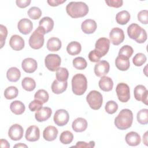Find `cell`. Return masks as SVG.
I'll list each match as a JSON object with an SVG mask.
<instances>
[{
  "label": "cell",
  "mask_w": 148,
  "mask_h": 148,
  "mask_svg": "<svg viewBox=\"0 0 148 148\" xmlns=\"http://www.w3.org/2000/svg\"><path fill=\"white\" fill-rule=\"evenodd\" d=\"M67 86V81L60 82L58 80H54L51 84V90L54 94H60L66 90Z\"/></svg>",
  "instance_id": "cell-26"
},
{
  "label": "cell",
  "mask_w": 148,
  "mask_h": 148,
  "mask_svg": "<svg viewBox=\"0 0 148 148\" xmlns=\"http://www.w3.org/2000/svg\"><path fill=\"white\" fill-rule=\"evenodd\" d=\"M146 60L147 58L146 56L142 53H137L133 58L132 62L135 66H140L144 64L146 62Z\"/></svg>",
  "instance_id": "cell-42"
},
{
  "label": "cell",
  "mask_w": 148,
  "mask_h": 148,
  "mask_svg": "<svg viewBox=\"0 0 148 148\" xmlns=\"http://www.w3.org/2000/svg\"><path fill=\"white\" fill-rule=\"evenodd\" d=\"M95 146V142L90 141L88 143L83 142V141H79L76 143V145L73 146L74 147H86V148H92Z\"/></svg>",
  "instance_id": "cell-48"
},
{
  "label": "cell",
  "mask_w": 148,
  "mask_h": 148,
  "mask_svg": "<svg viewBox=\"0 0 148 148\" xmlns=\"http://www.w3.org/2000/svg\"><path fill=\"white\" fill-rule=\"evenodd\" d=\"M102 57V56L101 54L96 49L91 51L88 54V58L90 61L92 62H97L99 61Z\"/></svg>",
  "instance_id": "cell-45"
},
{
  "label": "cell",
  "mask_w": 148,
  "mask_h": 148,
  "mask_svg": "<svg viewBox=\"0 0 148 148\" xmlns=\"http://www.w3.org/2000/svg\"><path fill=\"white\" fill-rule=\"evenodd\" d=\"M42 10L40 8L36 6L31 7L27 12V14L29 18L33 20H38L39 18L42 16Z\"/></svg>",
  "instance_id": "cell-40"
},
{
  "label": "cell",
  "mask_w": 148,
  "mask_h": 148,
  "mask_svg": "<svg viewBox=\"0 0 148 148\" xmlns=\"http://www.w3.org/2000/svg\"><path fill=\"white\" fill-rule=\"evenodd\" d=\"M66 0H63V1H61V0H49L47 1V3H49V5L51 6H57L65 2Z\"/></svg>",
  "instance_id": "cell-51"
},
{
  "label": "cell",
  "mask_w": 148,
  "mask_h": 148,
  "mask_svg": "<svg viewBox=\"0 0 148 148\" xmlns=\"http://www.w3.org/2000/svg\"><path fill=\"white\" fill-rule=\"evenodd\" d=\"M21 76L20 70L16 67L10 68L6 72V77L9 81L11 82H17Z\"/></svg>",
  "instance_id": "cell-29"
},
{
  "label": "cell",
  "mask_w": 148,
  "mask_h": 148,
  "mask_svg": "<svg viewBox=\"0 0 148 148\" xmlns=\"http://www.w3.org/2000/svg\"><path fill=\"white\" fill-rule=\"evenodd\" d=\"M73 65L78 70H83L87 67V63L83 57H78L73 60Z\"/></svg>",
  "instance_id": "cell-39"
},
{
  "label": "cell",
  "mask_w": 148,
  "mask_h": 148,
  "mask_svg": "<svg viewBox=\"0 0 148 148\" xmlns=\"http://www.w3.org/2000/svg\"><path fill=\"white\" fill-rule=\"evenodd\" d=\"M49 95L48 92L46 90L43 89L39 90L38 91L36 92L34 95L35 99L40 101L43 103H46L49 100Z\"/></svg>",
  "instance_id": "cell-38"
},
{
  "label": "cell",
  "mask_w": 148,
  "mask_h": 148,
  "mask_svg": "<svg viewBox=\"0 0 148 148\" xmlns=\"http://www.w3.org/2000/svg\"><path fill=\"white\" fill-rule=\"evenodd\" d=\"M28 146L25 145V144H23L22 143H17L16 145H15L14 146V147H27Z\"/></svg>",
  "instance_id": "cell-54"
},
{
  "label": "cell",
  "mask_w": 148,
  "mask_h": 148,
  "mask_svg": "<svg viewBox=\"0 0 148 148\" xmlns=\"http://www.w3.org/2000/svg\"><path fill=\"white\" fill-rule=\"evenodd\" d=\"M69 119L68 112L65 109H58L54 113L53 120L56 125L62 127L66 125Z\"/></svg>",
  "instance_id": "cell-9"
},
{
  "label": "cell",
  "mask_w": 148,
  "mask_h": 148,
  "mask_svg": "<svg viewBox=\"0 0 148 148\" xmlns=\"http://www.w3.org/2000/svg\"><path fill=\"white\" fill-rule=\"evenodd\" d=\"M147 134L148 132L146 131L143 136V142L146 146H147Z\"/></svg>",
  "instance_id": "cell-53"
},
{
  "label": "cell",
  "mask_w": 148,
  "mask_h": 148,
  "mask_svg": "<svg viewBox=\"0 0 148 148\" xmlns=\"http://www.w3.org/2000/svg\"><path fill=\"white\" fill-rule=\"evenodd\" d=\"M138 19L142 24H147L148 23V11L147 10L140 11L138 14Z\"/></svg>",
  "instance_id": "cell-46"
},
{
  "label": "cell",
  "mask_w": 148,
  "mask_h": 148,
  "mask_svg": "<svg viewBox=\"0 0 148 148\" xmlns=\"http://www.w3.org/2000/svg\"><path fill=\"white\" fill-rule=\"evenodd\" d=\"M52 113L51 108L49 107H42L38 110L36 111L35 114V119L39 122H43L48 120Z\"/></svg>",
  "instance_id": "cell-18"
},
{
  "label": "cell",
  "mask_w": 148,
  "mask_h": 148,
  "mask_svg": "<svg viewBox=\"0 0 148 148\" xmlns=\"http://www.w3.org/2000/svg\"><path fill=\"white\" fill-rule=\"evenodd\" d=\"M46 33L44 32V31L38 27L29 37V46L31 48L36 50L40 49L44 44V35Z\"/></svg>",
  "instance_id": "cell-5"
},
{
  "label": "cell",
  "mask_w": 148,
  "mask_h": 148,
  "mask_svg": "<svg viewBox=\"0 0 148 148\" xmlns=\"http://www.w3.org/2000/svg\"><path fill=\"white\" fill-rule=\"evenodd\" d=\"M82 50V46L80 43L76 41L70 42L67 47L66 51L71 56H76L79 54Z\"/></svg>",
  "instance_id": "cell-31"
},
{
  "label": "cell",
  "mask_w": 148,
  "mask_h": 148,
  "mask_svg": "<svg viewBox=\"0 0 148 148\" xmlns=\"http://www.w3.org/2000/svg\"><path fill=\"white\" fill-rule=\"evenodd\" d=\"M8 35V30L5 26L1 24L0 25V43L1 49H2L5 43V40Z\"/></svg>",
  "instance_id": "cell-44"
},
{
  "label": "cell",
  "mask_w": 148,
  "mask_h": 148,
  "mask_svg": "<svg viewBox=\"0 0 148 148\" xmlns=\"http://www.w3.org/2000/svg\"><path fill=\"white\" fill-rule=\"evenodd\" d=\"M134 97L138 101H142L145 105H147L148 91L143 85H138L134 88Z\"/></svg>",
  "instance_id": "cell-11"
},
{
  "label": "cell",
  "mask_w": 148,
  "mask_h": 148,
  "mask_svg": "<svg viewBox=\"0 0 148 148\" xmlns=\"http://www.w3.org/2000/svg\"><path fill=\"white\" fill-rule=\"evenodd\" d=\"M21 86L25 90L32 91L36 87V83L32 78L25 77L21 81Z\"/></svg>",
  "instance_id": "cell-33"
},
{
  "label": "cell",
  "mask_w": 148,
  "mask_h": 148,
  "mask_svg": "<svg viewBox=\"0 0 148 148\" xmlns=\"http://www.w3.org/2000/svg\"><path fill=\"white\" fill-rule=\"evenodd\" d=\"M61 42L60 39L56 37L50 38L47 42V49L51 51H57L61 47Z\"/></svg>",
  "instance_id": "cell-28"
},
{
  "label": "cell",
  "mask_w": 148,
  "mask_h": 148,
  "mask_svg": "<svg viewBox=\"0 0 148 148\" xmlns=\"http://www.w3.org/2000/svg\"><path fill=\"white\" fill-rule=\"evenodd\" d=\"M110 42L114 45L117 46L121 43L124 40V34L122 29L115 27L111 29L109 34Z\"/></svg>",
  "instance_id": "cell-10"
},
{
  "label": "cell",
  "mask_w": 148,
  "mask_h": 148,
  "mask_svg": "<svg viewBox=\"0 0 148 148\" xmlns=\"http://www.w3.org/2000/svg\"><path fill=\"white\" fill-rule=\"evenodd\" d=\"M136 119L140 124H147L148 123V109H142L140 110L137 113Z\"/></svg>",
  "instance_id": "cell-35"
},
{
  "label": "cell",
  "mask_w": 148,
  "mask_h": 148,
  "mask_svg": "<svg viewBox=\"0 0 148 148\" xmlns=\"http://www.w3.org/2000/svg\"><path fill=\"white\" fill-rule=\"evenodd\" d=\"M110 40L106 38H101L98 39L95 45V49H96L102 57L105 56L109 49Z\"/></svg>",
  "instance_id": "cell-12"
},
{
  "label": "cell",
  "mask_w": 148,
  "mask_h": 148,
  "mask_svg": "<svg viewBox=\"0 0 148 148\" xmlns=\"http://www.w3.org/2000/svg\"><path fill=\"white\" fill-rule=\"evenodd\" d=\"M58 135V130L53 125H49L45 128L43 132V138L47 141L54 140Z\"/></svg>",
  "instance_id": "cell-21"
},
{
  "label": "cell",
  "mask_w": 148,
  "mask_h": 148,
  "mask_svg": "<svg viewBox=\"0 0 148 148\" xmlns=\"http://www.w3.org/2000/svg\"><path fill=\"white\" fill-rule=\"evenodd\" d=\"M105 3L110 7L117 8L122 6L123 1L121 0H108L105 1Z\"/></svg>",
  "instance_id": "cell-49"
},
{
  "label": "cell",
  "mask_w": 148,
  "mask_h": 148,
  "mask_svg": "<svg viewBox=\"0 0 148 148\" xmlns=\"http://www.w3.org/2000/svg\"><path fill=\"white\" fill-rule=\"evenodd\" d=\"M17 28L20 33L24 35L29 34L32 30L33 24L32 21L26 18L21 19L18 24Z\"/></svg>",
  "instance_id": "cell-16"
},
{
  "label": "cell",
  "mask_w": 148,
  "mask_h": 148,
  "mask_svg": "<svg viewBox=\"0 0 148 148\" xmlns=\"http://www.w3.org/2000/svg\"><path fill=\"white\" fill-rule=\"evenodd\" d=\"M105 109L106 112L109 114H113L116 112L118 109V105L114 101H109L106 102Z\"/></svg>",
  "instance_id": "cell-43"
},
{
  "label": "cell",
  "mask_w": 148,
  "mask_h": 148,
  "mask_svg": "<svg viewBox=\"0 0 148 148\" xmlns=\"http://www.w3.org/2000/svg\"><path fill=\"white\" fill-rule=\"evenodd\" d=\"M73 139V135L69 131H65L62 132L60 136V142L64 145H68L71 143L72 142Z\"/></svg>",
  "instance_id": "cell-37"
},
{
  "label": "cell",
  "mask_w": 148,
  "mask_h": 148,
  "mask_svg": "<svg viewBox=\"0 0 148 148\" xmlns=\"http://www.w3.org/2000/svg\"><path fill=\"white\" fill-rule=\"evenodd\" d=\"M72 127L73 130L76 132L84 131L87 127V121L84 118L78 117L73 121Z\"/></svg>",
  "instance_id": "cell-23"
},
{
  "label": "cell",
  "mask_w": 148,
  "mask_h": 148,
  "mask_svg": "<svg viewBox=\"0 0 148 148\" xmlns=\"http://www.w3.org/2000/svg\"><path fill=\"white\" fill-rule=\"evenodd\" d=\"M10 109L12 113L16 115H20L24 113L25 109L24 104L20 101H14L10 103Z\"/></svg>",
  "instance_id": "cell-30"
},
{
  "label": "cell",
  "mask_w": 148,
  "mask_h": 148,
  "mask_svg": "<svg viewBox=\"0 0 148 148\" xmlns=\"http://www.w3.org/2000/svg\"><path fill=\"white\" fill-rule=\"evenodd\" d=\"M133 53L134 50L131 46L129 45H124L120 49L118 56H122L129 59V58H130L132 55Z\"/></svg>",
  "instance_id": "cell-41"
},
{
  "label": "cell",
  "mask_w": 148,
  "mask_h": 148,
  "mask_svg": "<svg viewBox=\"0 0 148 148\" xmlns=\"http://www.w3.org/2000/svg\"><path fill=\"white\" fill-rule=\"evenodd\" d=\"M116 92L119 100L121 102H127L130 98V87L126 83H119L116 86Z\"/></svg>",
  "instance_id": "cell-8"
},
{
  "label": "cell",
  "mask_w": 148,
  "mask_h": 148,
  "mask_svg": "<svg viewBox=\"0 0 148 148\" xmlns=\"http://www.w3.org/2000/svg\"><path fill=\"white\" fill-rule=\"evenodd\" d=\"M9 45L14 50L20 51L24 47V40L18 35H12L9 40Z\"/></svg>",
  "instance_id": "cell-19"
},
{
  "label": "cell",
  "mask_w": 148,
  "mask_h": 148,
  "mask_svg": "<svg viewBox=\"0 0 148 148\" xmlns=\"http://www.w3.org/2000/svg\"><path fill=\"white\" fill-rule=\"evenodd\" d=\"M133 121V113L128 109L121 110L114 119V125L121 130H125L131 127Z\"/></svg>",
  "instance_id": "cell-2"
},
{
  "label": "cell",
  "mask_w": 148,
  "mask_h": 148,
  "mask_svg": "<svg viewBox=\"0 0 148 148\" xmlns=\"http://www.w3.org/2000/svg\"><path fill=\"white\" fill-rule=\"evenodd\" d=\"M86 101L90 107L94 110H98L102 105V94L96 90L91 91L86 97Z\"/></svg>",
  "instance_id": "cell-6"
},
{
  "label": "cell",
  "mask_w": 148,
  "mask_h": 148,
  "mask_svg": "<svg viewBox=\"0 0 148 148\" xmlns=\"http://www.w3.org/2000/svg\"><path fill=\"white\" fill-rule=\"evenodd\" d=\"M21 67L25 72L31 73L36 70L38 64L35 59L32 58H27L22 61Z\"/></svg>",
  "instance_id": "cell-17"
},
{
  "label": "cell",
  "mask_w": 148,
  "mask_h": 148,
  "mask_svg": "<svg viewBox=\"0 0 148 148\" xmlns=\"http://www.w3.org/2000/svg\"><path fill=\"white\" fill-rule=\"evenodd\" d=\"M24 134V130L23 127L18 124H15L12 125L8 131V136L13 140H20Z\"/></svg>",
  "instance_id": "cell-13"
},
{
  "label": "cell",
  "mask_w": 148,
  "mask_h": 148,
  "mask_svg": "<svg viewBox=\"0 0 148 148\" xmlns=\"http://www.w3.org/2000/svg\"><path fill=\"white\" fill-rule=\"evenodd\" d=\"M97 27L96 22L92 19H87L84 20L81 25L83 32L86 34H91L94 33Z\"/></svg>",
  "instance_id": "cell-20"
},
{
  "label": "cell",
  "mask_w": 148,
  "mask_h": 148,
  "mask_svg": "<svg viewBox=\"0 0 148 148\" xmlns=\"http://www.w3.org/2000/svg\"><path fill=\"white\" fill-rule=\"evenodd\" d=\"M31 2V0H17L16 5L20 8H25L29 6Z\"/></svg>",
  "instance_id": "cell-50"
},
{
  "label": "cell",
  "mask_w": 148,
  "mask_h": 148,
  "mask_svg": "<svg viewBox=\"0 0 148 148\" xmlns=\"http://www.w3.org/2000/svg\"><path fill=\"white\" fill-rule=\"evenodd\" d=\"M69 76V72L66 68L60 67L56 71V79L60 82L67 81Z\"/></svg>",
  "instance_id": "cell-34"
},
{
  "label": "cell",
  "mask_w": 148,
  "mask_h": 148,
  "mask_svg": "<svg viewBox=\"0 0 148 148\" xmlns=\"http://www.w3.org/2000/svg\"><path fill=\"white\" fill-rule=\"evenodd\" d=\"M128 36L137 43H143L147 39V33L141 27L135 23H132L127 28Z\"/></svg>",
  "instance_id": "cell-4"
},
{
  "label": "cell",
  "mask_w": 148,
  "mask_h": 148,
  "mask_svg": "<svg viewBox=\"0 0 148 148\" xmlns=\"http://www.w3.org/2000/svg\"><path fill=\"white\" fill-rule=\"evenodd\" d=\"M39 27L42 28L46 34L49 33L53 29L54 21L49 17H44L39 21Z\"/></svg>",
  "instance_id": "cell-22"
},
{
  "label": "cell",
  "mask_w": 148,
  "mask_h": 148,
  "mask_svg": "<svg viewBox=\"0 0 148 148\" xmlns=\"http://www.w3.org/2000/svg\"><path fill=\"white\" fill-rule=\"evenodd\" d=\"M18 90L15 86H9L4 91V96L7 99H12L17 97Z\"/></svg>",
  "instance_id": "cell-36"
},
{
  "label": "cell",
  "mask_w": 148,
  "mask_h": 148,
  "mask_svg": "<svg viewBox=\"0 0 148 148\" xmlns=\"http://www.w3.org/2000/svg\"><path fill=\"white\" fill-rule=\"evenodd\" d=\"M126 143L131 146H136L140 144L141 139L140 135L136 132H128L125 138Z\"/></svg>",
  "instance_id": "cell-24"
},
{
  "label": "cell",
  "mask_w": 148,
  "mask_h": 148,
  "mask_svg": "<svg viewBox=\"0 0 148 148\" xmlns=\"http://www.w3.org/2000/svg\"><path fill=\"white\" fill-rule=\"evenodd\" d=\"M99 87L103 91L108 92L112 90L113 82L112 79L108 76H102L99 81Z\"/></svg>",
  "instance_id": "cell-25"
},
{
  "label": "cell",
  "mask_w": 148,
  "mask_h": 148,
  "mask_svg": "<svg viewBox=\"0 0 148 148\" xmlns=\"http://www.w3.org/2000/svg\"><path fill=\"white\" fill-rule=\"evenodd\" d=\"M130 14L127 10H122L117 13L116 16V22L120 25L126 24L130 20Z\"/></svg>",
  "instance_id": "cell-32"
},
{
  "label": "cell",
  "mask_w": 148,
  "mask_h": 148,
  "mask_svg": "<svg viewBox=\"0 0 148 148\" xmlns=\"http://www.w3.org/2000/svg\"><path fill=\"white\" fill-rule=\"evenodd\" d=\"M43 104V103L42 102H40V101L35 99L29 103L28 108L31 112H35V111L38 110L39 109L42 108Z\"/></svg>",
  "instance_id": "cell-47"
},
{
  "label": "cell",
  "mask_w": 148,
  "mask_h": 148,
  "mask_svg": "<svg viewBox=\"0 0 148 148\" xmlns=\"http://www.w3.org/2000/svg\"><path fill=\"white\" fill-rule=\"evenodd\" d=\"M115 65L118 69L125 71L129 69L130 62L128 58L118 56L115 60Z\"/></svg>",
  "instance_id": "cell-27"
},
{
  "label": "cell",
  "mask_w": 148,
  "mask_h": 148,
  "mask_svg": "<svg viewBox=\"0 0 148 148\" xmlns=\"http://www.w3.org/2000/svg\"><path fill=\"white\" fill-rule=\"evenodd\" d=\"M0 143H1V147H6L8 148L10 147V145L9 142L3 139H1L0 140Z\"/></svg>",
  "instance_id": "cell-52"
},
{
  "label": "cell",
  "mask_w": 148,
  "mask_h": 148,
  "mask_svg": "<svg viewBox=\"0 0 148 148\" xmlns=\"http://www.w3.org/2000/svg\"><path fill=\"white\" fill-rule=\"evenodd\" d=\"M110 69V65L108 61L102 60L98 61L94 66V73L98 77H102L106 75Z\"/></svg>",
  "instance_id": "cell-14"
},
{
  "label": "cell",
  "mask_w": 148,
  "mask_h": 148,
  "mask_svg": "<svg viewBox=\"0 0 148 148\" xmlns=\"http://www.w3.org/2000/svg\"><path fill=\"white\" fill-rule=\"evenodd\" d=\"M87 88V80L86 76L82 73L75 75L72 79V89L77 95H83Z\"/></svg>",
  "instance_id": "cell-3"
},
{
  "label": "cell",
  "mask_w": 148,
  "mask_h": 148,
  "mask_svg": "<svg viewBox=\"0 0 148 148\" xmlns=\"http://www.w3.org/2000/svg\"><path fill=\"white\" fill-rule=\"evenodd\" d=\"M25 137L29 142H35L39 140L40 137V131L38 127L36 125L29 126L25 132Z\"/></svg>",
  "instance_id": "cell-15"
},
{
  "label": "cell",
  "mask_w": 148,
  "mask_h": 148,
  "mask_svg": "<svg viewBox=\"0 0 148 148\" xmlns=\"http://www.w3.org/2000/svg\"><path fill=\"white\" fill-rule=\"evenodd\" d=\"M67 14L72 18H80L86 16L88 7L83 2H71L66 6Z\"/></svg>",
  "instance_id": "cell-1"
},
{
  "label": "cell",
  "mask_w": 148,
  "mask_h": 148,
  "mask_svg": "<svg viewBox=\"0 0 148 148\" xmlns=\"http://www.w3.org/2000/svg\"><path fill=\"white\" fill-rule=\"evenodd\" d=\"M61 57L56 54H49L45 57V64L46 67L50 71L54 72L61 65Z\"/></svg>",
  "instance_id": "cell-7"
}]
</instances>
